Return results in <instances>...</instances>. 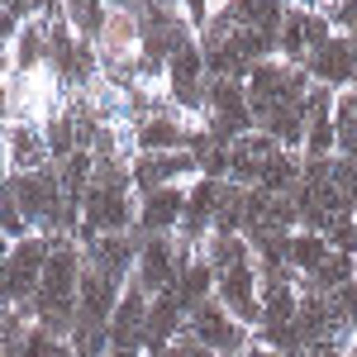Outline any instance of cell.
<instances>
[{
    "label": "cell",
    "mask_w": 357,
    "mask_h": 357,
    "mask_svg": "<svg viewBox=\"0 0 357 357\" xmlns=\"http://www.w3.org/2000/svg\"><path fill=\"white\" fill-rule=\"evenodd\" d=\"M10 181V162H5V143H0V186Z\"/></svg>",
    "instance_id": "obj_29"
},
{
    "label": "cell",
    "mask_w": 357,
    "mask_h": 357,
    "mask_svg": "<svg viewBox=\"0 0 357 357\" xmlns=\"http://www.w3.org/2000/svg\"><path fill=\"white\" fill-rule=\"evenodd\" d=\"M67 348L77 357H110V324H86V319H72V333H67Z\"/></svg>",
    "instance_id": "obj_20"
},
{
    "label": "cell",
    "mask_w": 357,
    "mask_h": 357,
    "mask_svg": "<svg viewBox=\"0 0 357 357\" xmlns=\"http://www.w3.org/2000/svg\"><path fill=\"white\" fill-rule=\"evenodd\" d=\"M57 357H77V353H72V348H67V343H62V348H57Z\"/></svg>",
    "instance_id": "obj_31"
},
{
    "label": "cell",
    "mask_w": 357,
    "mask_h": 357,
    "mask_svg": "<svg viewBox=\"0 0 357 357\" xmlns=\"http://www.w3.org/2000/svg\"><path fill=\"white\" fill-rule=\"evenodd\" d=\"M319 10H324V20L333 24V33L357 38V0H333V5H319Z\"/></svg>",
    "instance_id": "obj_25"
},
{
    "label": "cell",
    "mask_w": 357,
    "mask_h": 357,
    "mask_svg": "<svg viewBox=\"0 0 357 357\" xmlns=\"http://www.w3.org/2000/svg\"><path fill=\"white\" fill-rule=\"evenodd\" d=\"M329 257H333V248L324 243V234H310V229H296V234H291V257H286V267L301 276V281L314 276Z\"/></svg>",
    "instance_id": "obj_16"
},
{
    "label": "cell",
    "mask_w": 357,
    "mask_h": 357,
    "mask_svg": "<svg viewBox=\"0 0 357 357\" xmlns=\"http://www.w3.org/2000/svg\"><path fill=\"white\" fill-rule=\"evenodd\" d=\"M286 82H291V67H286L281 57H272V62H262V67H252V72H248L243 96H248V110H252V124H257V129H262V124L272 119V110L281 105Z\"/></svg>",
    "instance_id": "obj_12"
},
{
    "label": "cell",
    "mask_w": 357,
    "mask_h": 357,
    "mask_svg": "<svg viewBox=\"0 0 357 357\" xmlns=\"http://www.w3.org/2000/svg\"><path fill=\"white\" fill-rule=\"evenodd\" d=\"M158 357H215V353H210V348H200L191 333L181 329V333H176V338H172V343H167V348H162Z\"/></svg>",
    "instance_id": "obj_26"
},
{
    "label": "cell",
    "mask_w": 357,
    "mask_h": 357,
    "mask_svg": "<svg viewBox=\"0 0 357 357\" xmlns=\"http://www.w3.org/2000/svg\"><path fill=\"white\" fill-rule=\"evenodd\" d=\"M215 301H220L248 333L262 324V276H257V262H252V257L215 272Z\"/></svg>",
    "instance_id": "obj_3"
},
{
    "label": "cell",
    "mask_w": 357,
    "mask_h": 357,
    "mask_svg": "<svg viewBox=\"0 0 357 357\" xmlns=\"http://www.w3.org/2000/svg\"><path fill=\"white\" fill-rule=\"evenodd\" d=\"M353 357H357V348H353Z\"/></svg>",
    "instance_id": "obj_34"
},
{
    "label": "cell",
    "mask_w": 357,
    "mask_h": 357,
    "mask_svg": "<svg viewBox=\"0 0 357 357\" xmlns=\"http://www.w3.org/2000/svg\"><path fill=\"white\" fill-rule=\"evenodd\" d=\"M324 243L338 252V257H357V220H333L324 229Z\"/></svg>",
    "instance_id": "obj_24"
},
{
    "label": "cell",
    "mask_w": 357,
    "mask_h": 357,
    "mask_svg": "<svg viewBox=\"0 0 357 357\" xmlns=\"http://www.w3.org/2000/svg\"><path fill=\"white\" fill-rule=\"evenodd\" d=\"M134 281L148 291V296H162V291H176V234H158V238H143L138 248V267H134Z\"/></svg>",
    "instance_id": "obj_11"
},
{
    "label": "cell",
    "mask_w": 357,
    "mask_h": 357,
    "mask_svg": "<svg viewBox=\"0 0 357 357\" xmlns=\"http://www.w3.org/2000/svg\"><path fill=\"white\" fill-rule=\"evenodd\" d=\"M15 124V96H10V77H0V138Z\"/></svg>",
    "instance_id": "obj_27"
},
{
    "label": "cell",
    "mask_w": 357,
    "mask_h": 357,
    "mask_svg": "<svg viewBox=\"0 0 357 357\" xmlns=\"http://www.w3.org/2000/svg\"><path fill=\"white\" fill-rule=\"evenodd\" d=\"M333 38V24L324 20V10L314 5H286V20H281V33H276V57L286 67H305V57L314 48H324Z\"/></svg>",
    "instance_id": "obj_4"
},
{
    "label": "cell",
    "mask_w": 357,
    "mask_h": 357,
    "mask_svg": "<svg viewBox=\"0 0 357 357\" xmlns=\"http://www.w3.org/2000/svg\"><path fill=\"white\" fill-rule=\"evenodd\" d=\"M329 310H333V319H338L348 333H357V281H348V286L329 291Z\"/></svg>",
    "instance_id": "obj_23"
},
{
    "label": "cell",
    "mask_w": 357,
    "mask_h": 357,
    "mask_svg": "<svg viewBox=\"0 0 357 357\" xmlns=\"http://www.w3.org/2000/svg\"><path fill=\"white\" fill-rule=\"evenodd\" d=\"M195 138H200V124L172 105V110L148 114L134 124V158L138 153H191Z\"/></svg>",
    "instance_id": "obj_7"
},
{
    "label": "cell",
    "mask_w": 357,
    "mask_h": 357,
    "mask_svg": "<svg viewBox=\"0 0 357 357\" xmlns=\"http://www.w3.org/2000/svg\"><path fill=\"white\" fill-rule=\"evenodd\" d=\"M138 234L129 229V234H100L96 243H86V267L91 272H100L110 286H129L134 281V267H138Z\"/></svg>",
    "instance_id": "obj_9"
},
{
    "label": "cell",
    "mask_w": 357,
    "mask_h": 357,
    "mask_svg": "<svg viewBox=\"0 0 357 357\" xmlns=\"http://www.w3.org/2000/svg\"><path fill=\"white\" fill-rule=\"evenodd\" d=\"M329 186H333V195L343 200V210L353 215L357 210V167L343 162V158H329Z\"/></svg>",
    "instance_id": "obj_22"
},
{
    "label": "cell",
    "mask_w": 357,
    "mask_h": 357,
    "mask_svg": "<svg viewBox=\"0 0 357 357\" xmlns=\"http://www.w3.org/2000/svg\"><path fill=\"white\" fill-rule=\"evenodd\" d=\"M10 248H15V243H10V238H5V234H0V262H5V257H10Z\"/></svg>",
    "instance_id": "obj_30"
},
{
    "label": "cell",
    "mask_w": 357,
    "mask_h": 357,
    "mask_svg": "<svg viewBox=\"0 0 357 357\" xmlns=\"http://www.w3.org/2000/svg\"><path fill=\"white\" fill-rule=\"evenodd\" d=\"M10 96H15V124H48L53 114L67 110V96H62V86H57L53 67L10 77Z\"/></svg>",
    "instance_id": "obj_6"
},
{
    "label": "cell",
    "mask_w": 357,
    "mask_h": 357,
    "mask_svg": "<svg viewBox=\"0 0 357 357\" xmlns=\"http://www.w3.org/2000/svg\"><path fill=\"white\" fill-rule=\"evenodd\" d=\"M143 357H148V353H143Z\"/></svg>",
    "instance_id": "obj_35"
},
{
    "label": "cell",
    "mask_w": 357,
    "mask_h": 357,
    "mask_svg": "<svg viewBox=\"0 0 357 357\" xmlns=\"http://www.w3.org/2000/svg\"><path fill=\"white\" fill-rule=\"evenodd\" d=\"M181 215H186V186H162V191L138 195V229L148 238L158 234H176L181 229Z\"/></svg>",
    "instance_id": "obj_14"
},
{
    "label": "cell",
    "mask_w": 357,
    "mask_h": 357,
    "mask_svg": "<svg viewBox=\"0 0 357 357\" xmlns=\"http://www.w3.org/2000/svg\"><path fill=\"white\" fill-rule=\"evenodd\" d=\"M186 176H200L195 153H138L134 162H129L134 195L162 191V186H186Z\"/></svg>",
    "instance_id": "obj_8"
},
{
    "label": "cell",
    "mask_w": 357,
    "mask_h": 357,
    "mask_svg": "<svg viewBox=\"0 0 357 357\" xmlns=\"http://www.w3.org/2000/svg\"><path fill=\"white\" fill-rule=\"evenodd\" d=\"M0 143H5L10 176H24V172H43V167H53V153H48V134H43V124H10V134L0 138Z\"/></svg>",
    "instance_id": "obj_13"
},
{
    "label": "cell",
    "mask_w": 357,
    "mask_h": 357,
    "mask_svg": "<svg viewBox=\"0 0 357 357\" xmlns=\"http://www.w3.org/2000/svg\"><path fill=\"white\" fill-rule=\"evenodd\" d=\"M353 96H357V82H353Z\"/></svg>",
    "instance_id": "obj_33"
},
{
    "label": "cell",
    "mask_w": 357,
    "mask_h": 357,
    "mask_svg": "<svg viewBox=\"0 0 357 357\" xmlns=\"http://www.w3.org/2000/svg\"><path fill=\"white\" fill-rule=\"evenodd\" d=\"M243 357H281V353H272V348H262V343H248V348H243Z\"/></svg>",
    "instance_id": "obj_28"
},
{
    "label": "cell",
    "mask_w": 357,
    "mask_h": 357,
    "mask_svg": "<svg viewBox=\"0 0 357 357\" xmlns=\"http://www.w3.org/2000/svg\"><path fill=\"white\" fill-rule=\"evenodd\" d=\"M43 67H48V24L33 20V24H24L20 38H15V77L43 72Z\"/></svg>",
    "instance_id": "obj_17"
},
{
    "label": "cell",
    "mask_w": 357,
    "mask_h": 357,
    "mask_svg": "<svg viewBox=\"0 0 357 357\" xmlns=\"http://www.w3.org/2000/svg\"><path fill=\"white\" fill-rule=\"evenodd\" d=\"M305 72L314 86H329V91H348L357 82V38L348 33H333L324 48L305 57Z\"/></svg>",
    "instance_id": "obj_10"
},
{
    "label": "cell",
    "mask_w": 357,
    "mask_h": 357,
    "mask_svg": "<svg viewBox=\"0 0 357 357\" xmlns=\"http://www.w3.org/2000/svg\"><path fill=\"white\" fill-rule=\"evenodd\" d=\"M110 357H134V353H110Z\"/></svg>",
    "instance_id": "obj_32"
},
{
    "label": "cell",
    "mask_w": 357,
    "mask_h": 357,
    "mask_svg": "<svg viewBox=\"0 0 357 357\" xmlns=\"http://www.w3.org/2000/svg\"><path fill=\"white\" fill-rule=\"evenodd\" d=\"M62 10H67V24H72V33H77V38H86V43H100V33H105V24H110V5L72 0V5H62Z\"/></svg>",
    "instance_id": "obj_18"
},
{
    "label": "cell",
    "mask_w": 357,
    "mask_h": 357,
    "mask_svg": "<svg viewBox=\"0 0 357 357\" xmlns=\"http://www.w3.org/2000/svg\"><path fill=\"white\" fill-rule=\"evenodd\" d=\"M167 100L176 105V110L195 119L200 124V114H205V96H210V72H205V53H200V43H186L181 53L167 62Z\"/></svg>",
    "instance_id": "obj_2"
},
{
    "label": "cell",
    "mask_w": 357,
    "mask_h": 357,
    "mask_svg": "<svg viewBox=\"0 0 357 357\" xmlns=\"http://www.w3.org/2000/svg\"><path fill=\"white\" fill-rule=\"evenodd\" d=\"M181 329H186V310H181V301H176V291L153 296V305H148V324H143V353L158 357Z\"/></svg>",
    "instance_id": "obj_15"
},
{
    "label": "cell",
    "mask_w": 357,
    "mask_h": 357,
    "mask_svg": "<svg viewBox=\"0 0 357 357\" xmlns=\"http://www.w3.org/2000/svg\"><path fill=\"white\" fill-rule=\"evenodd\" d=\"M43 134H48V153H53V167L57 162H67L72 153H82V143H77V119L62 110V114H53L48 124H43Z\"/></svg>",
    "instance_id": "obj_21"
},
{
    "label": "cell",
    "mask_w": 357,
    "mask_h": 357,
    "mask_svg": "<svg viewBox=\"0 0 357 357\" xmlns=\"http://www.w3.org/2000/svg\"><path fill=\"white\" fill-rule=\"evenodd\" d=\"M48 248H53L48 234H29L24 243L10 248V257L0 262V310L33 305L38 281H43V267H48Z\"/></svg>",
    "instance_id": "obj_1"
},
{
    "label": "cell",
    "mask_w": 357,
    "mask_h": 357,
    "mask_svg": "<svg viewBox=\"0 0 357 357\" xmlns=\"http://www.w3.org/2000/svg\"><path fill=\"white\" fill-rule=\"evenodd\" d=\"M281 20H286V5H267V0H243V5H234V24L252 29V33H281Z\"/></svg>",
    "instance_id": "obj_19"
},
{
    "label": "cell",
    "mask_w": 357,
    "mask_h": 357,
    "mask_svg": "<svg viewBox=\"0 0 357 357\" xmlns=\"http://www.w3.org/2000/svg\"><path fill=\"white\" fill-rule=\"evenodd\" d=\"M186 333H191L200 348H210L215 357H243V348L252 343V333H248L215 296L186 314Z\"/></svg>",
    "instance_id": "obj_5"
}]
</instances>
